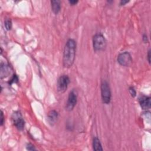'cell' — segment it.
<instances>
[{"instance_id":"cell-20","label":"cell","mask_w":151,"mask_h":151,"mask_svg":"<svg viewBox=\"0 0 151 151\" xmlns=\"http://www.w3.org/2000/svg\"><path fill=\"white\" fill-rule=\"evenodd\" d=\"M143 41H144L145 42H147L148 41V40H147V37L146 35L144 34V35H143Z\"/></svg>"},{"instance_id":"cell-11","label":"cell","mask_w":151,"mask_h":151,"mask_svg":"<svg viewBox=\"0 0 151 151\" xmlns=\"http://www.w3.org/2000/svg\"><path fill=\"white\" fill-rule=\"evenodd\" d=\"M10 71H11V68L9 65L4 64H1V73H0L1 78H2L3 77H5L8 76V74H10Z\"/></svg>"},{"instance_id":"cell-13","label":"cell","mask_w":151,"mask_h":151,"mask_svg":"<svg viewBox=\"0 0 151 151\" xmlns=\"http://www.w3.org/2000/svg\"><path fill=\"white\" fill-rule=\"evenodd\" d=\"M4 25H5V27L6 30H8V31L10 30L12 28V22H11V19H6L4 22Z\"/></svg>"},{"instance_id":"cell-2","label":"cell","mask_w":151,"mask_h":151,"mask_svg":"<svg viewBox=\"0 0 151 151\" xmlns=\"http://www.w3.org/2000/svg\"><path fill=\"white\" fill-rule=\"evenodd\" d=\"M93 46L95 51H103L106 47V40L101 33H97L93 36Z\"/></svg>"},{"instance_id":"cell-8","label":"cell","mask_w":151,"mask_h":151,"mask_svg":"<svg viewBox=\"0 0 151 151\" xmlns=\"http://www.w3.org/2000/svg\"><path fill=\"white\" fill-rule=\"evenodd\" d=\"M139 101L140 107L143 110H148L150 108L151 101L150 98L149 97L143 96L139 99Z\"/></svg>"},{"instance_id":"cell-9","label":"cell","mask_w":151,"mask_h":151,"mask_svg":"<svg viewBox=\"0 0 151 151\" xmlns=\"http://www.w3.org/2000/svg\"><path fill=\"white\" fill-rule=\"evenodd\" d=\"M58 116V112L57 111H55V110H50L48 112V116H47V119H48V123L52 126L54 125L57 120Z\"/></svg>"},{"instance_id":"cell-1","label":"cell","mask_w":151,"mask_h":151,"mask_svg":"<svg viewBox=\"0 0 151 151\" xmlns=\"http://www.w3.org/2000/svg\"><path fill=\"white\" fill-rule=\"evenodd\" d=\"M76 51V42L73 39H69L65 43L63 51V64L65 68L71 67L74 61Z\"/></svg>"},{"instance_id":"cell-12","label":"cell","mask_w":151,"mask_h":151,"mask_svg":"<svg viewBox=\"0 0 151 151\" xmlns=\"http://www.w3.org/2000/svg\"><path fill=\"white\" fill-rule=\"evenodd\" d=\"M93 149L96 151L103 150V148L101 146V144L99 139L97 137H94L93 140Z\"/></svg>"},{"instance_id":"cell-7","label":"cell","mask_w":151,"mask_h":151,"mask_svg":"<svg viewBox=\"0 0 151 151\" xmlns=\"http://www.w3.org/2000/svg\"><path fill=\"white\" fill-rule=\"evenodd\" d=\"M132 58L128 52H123L120 53L117 57V62L122 66L128 67L132 63Z\"/></svg>"},{"instance_id":"cell-15","label":"cell","mask_w":151,"mask_h":151,"mask_svg":"<svg viewBox=\"0 0 151 151\" xmlns=\"http://www.w3.org/2000/svg\"><path fill=\"white\" fill-rule=\"evenodd\" d=\"M18 77L17 76V75L14 74L12 77L11 78V79L10 80V81H9V84H12L14 83H17L18 82Z\"/></svg>"},{"instance_id":"cell-10","label":"cell","mask_w":151,"mask_h":151,"mask_svg":"<svg viewBox=\"0 0 151 151\" xmlns=\"http://www.w3.org/2000/svg\"><path fill=\"white\" fill-rule=\"evenodd\" d=\"M51 6L52 12L55 14H57L61 9V1L59 0L51 1Z\"/></svg>"},{"instance_id":"cell-19","label":"cell","mask_w":151,"mask_h":151,"mask_svg":"<svg viewBox=\"0 0 151 151\" xmlns=\"http://www.w3.org/2000/svg\"><path fill=\"white\" fill-rule=\"evenodd\" d=\"M150 50H149L148 51V52H147V60H148V61H149V63L150 64Z\"/></svg>"},{"instance_id":"cell-3","label":"cell","mask_w":151,"mask_h":151,"mask_svg":"<svg viewBox=\"0 0 151 151\" xmlns=\"http://www.w3.org/2000/svg\"><path fill=\"white\" fill-rule=\"evenodd\" d=\"M101 94L103 102L109 104L111 100V90L109 83L106 80H103L101 82Z\"/></svg>"},{"instance_id":"cell-16","label":"cell","mask_w":151,"mask_h":151,"mask_svg":"<svg viewBox=\"0 0 151 151\" xmlns=\"http://www.w3.org/2000/svg\"><path fill=\"white\" fill-rule=\"evenodd\" d=\"M27 149L29 150H35V148L32 144L28 143L27 145Z\"/></svg>"},{"instance_id":"cell-21","label":"cell","mask_w":151,"mask_h":151,"mask_svg":"<svg viewBox=\"0 0 151 151\" xmlns=\"http://www.w3.org/2000/svg\"><path fill=\"white\" fill-rule=\"evenodd\" d=\"M128 2H129V1H121L120 4V5H124Z\"/></svg>"},{"instance_id":"cell-17","label":"cell","mask_w":151,"mask_h":151,"mask_svg":"<svg viewBox=\"0 0 151 151\" xmlns=\"http://www.w3.org/2000/svg\"><path fill=\"white\" fill-rule=\"evenodd\" d=\"M68 2L70 3V4L71 5H74L76 4H77L78 3V1H75V0H71V1H69Z\"/></svg>"},{"instance_id":"cell-4","label":"cell","mask_w":151,"mask_h":151,"mask_svg":"<svg viewBox=\"0 0 151 151\" xmlns=\"http://www.w3.org/2000/svg\"><path fill=\"white\" fill-rule=\"evenodd\" d=\"M70 83V78L67 75L61 76L57 81V88L58 92L64 93L67 89L68 84Z\"/></svg>"},{"instance_id":"cell-6","label":"cell","mask_w":151,"mask_h":151,"mask_svg":"<svg viewBox=\"0 0 151 151\" xmlns=\"http://www.w3.org/2000/svg\"><path fill=\"white\" fill-rule=\"evenodd\" d=\"M12 120L14 126L19 130H22L24 128L25 122L19 111H15L12 115Z\"/></svg>"},{"instance_id":"cell-14","label":"cell","mask_w":151,"mask_h":151,"mask_svg":"<svg viewBox=\"0 0 151 151\" xmlns=\"http://www.w3.org/2000/svg\"><path fill=\"white\" fill-rule=\"evenodd\" d=\"M129 91L130 94H131V96L133 97H134L136 96V90H135V89H134V88L133 87H132V86L130 87L129 88Z\"/></svg>"},{"instance_id":"cell-5","label":"cell","mask_w":151,"mask_h":151,"mask_svg":"<svg viewBox=\"0 0 151 151\" xmlns=\"http://www.w3.org/2000/svg\"><path fill=\"white\" fill-rule=\"evenodd\" d=\"M77 101V92L75 89H73L69 93L65 109L67 111H71L75 107Z\"/></svg>"},{"instance_id":"cell-18","label":"cell","mask_w":151,"mask_h":151,"mask_svg":"<svg viewBox=\"0 0 151 151\" xmlns=\"http://www.w3.org/2000/svg\"><path fill=\"white\" fill-rule=\"evenodd\" d=\"M4 123V115H3V112L1 110V125L2 126Z\"/></svg>"}]
</instances>
